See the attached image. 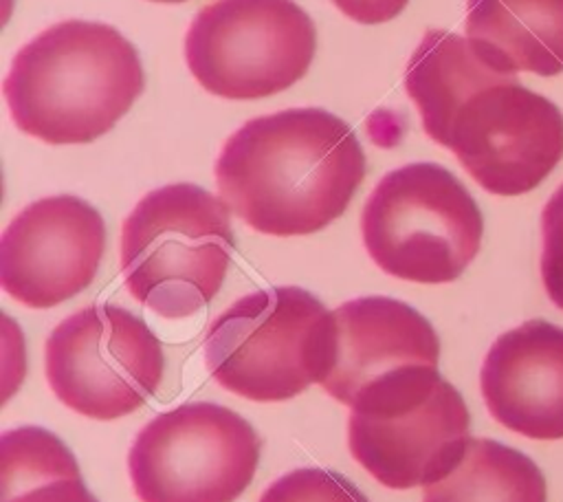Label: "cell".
Listing matches in <instances>:
<instances>
[{"mask_svg": "<svg viewBox=\"0 0 563 502\" xmlns=\"http://www.w3.org/2000/svg\"><path fill=\"white\" fill-rule=\"evenodd\" d=\"M405 90L429 139L497 196L534 189L563 159V114L457 33L429 29L405 68Z\"/></svg>", "mask_w": 563, "mask_h": 502, "instance_id": "6da1fadb", "label": "cell"}, {"mask_svg": "<svg viewBox=\"0 0 563 502\" xmlns=\"http://www.w3.org/2000/svg\"><path fill=\"white\" fill-rule=\"evenodd\" d=\"M365 176L352 128L323 108L249 119L216 159L227 207L266 236H308L336 220Z\"/></svg>", "mask_w": 563, "mask_h": 502, "instance_id": "7a4b0ae2", "label": "cell"}, {"mask_svg": "<svg viewBox=\"0 0 563 502\" xmlns=\"http://www.w3.org/2000/svg\"><path fill=\"white\" fill-rule=\"evenodd\" d=\"M143 86L141 57L114 26L64 20L15 53L2 90L24 134L62 145L103 137Z\"/></svg>", "mask_w": 563, "mask_h": 502, "instance_id": "3957f363", "label": "cell"}, {"mask_svg": "<svg viewBox=\"0 0 563 502\" xmlns=\"http://www.w3.org/2000/svg\"><path fill=\"white\" fill-rule=\"evenodd\" d=\"M229 207L194 183L147 192L121 227V273L132 297L161 317L198 313L220 291L231 253Z\"/></svg>", "mask_w": 563, "mask_h": 502, "instance_id": "277c9868", "label": "cell"}, {"mask_svg": "<svg viewBox=\"0 0 563 502\" xmlns=\"http://www.w3.org/2000/svg\"><path fill=\"white\" fill-rule=\"evenodd\" d=\"M332 310L299 286H268L222 310L205 335V361L229 392L257 403L288 401L328 368Z\"/></svg>", "mask_w": 563, "mask_h": 502, "instance_id": "5b68a950", "label": "cell"}, {"mask_svg": "<svg viewBox=\"0 0 563 502\" xmlns=\"http://www.w3.org/2000/svg\"><path fill=\"white\" fill-rule=\"evenodd\" d=\"M462 394L433 365L402 368L350 405L352 458L387 489L427 487L462 460L468 436Z\"/></svg>", "mask_w": 563, "mask_h": 502, "instance_id": "8992f818", "label": "cell"}, {"mask_svg": "<svg viewBox=\"0 0 563 502\" xmlns=\"http://www.w3.org/2000/svg\"><path fill=\"white\" fill-rule=\"evenodd\" d=\"M361 233L380 271L444 284L475 260L484 218L453 172L438 163H409L376 183L361 214Z\"/></svg>", "mask_w": 563, "mask_h": 502, "instance_id": "52a82bcc", "label": "cell"}, {"mask_svg": "<svg viewBox=\"0 0 563 502\" xmlns=\"http://www.w3.org/2000/svg\"><path fill=\"white\" fill-rule=\"evenodd\" d=\"M317 31L292 0H216L185 35L196 81L224 99H262L299 81L312 64Z\"/></svg>", "mask_w": 563, "mask_h": 502, "instance_id": "ba28073f", "label": "cell"}, {"mask_svg": "<svg viewBox=\"0 0 563 502\" xmlns=\"http://www.w3.org/2000/svg\"><path fill=\"white\" fill-rule=\"evenodd\" d=\"M262 440L238 412L185 403L134 438L128 471L141 502H233L253 480Z\"/></svg>", "mask_w": 563, "mask_h": 502, "instance_id": "9c48e42d", "label": "cell"}, {"mask_svg": "<svg viewBox=\"0 0 563 502\" xmlns=\"http://www.w3.org/2000/svg\"><path fill=\"white\" fill-rule=\"evenodd\" d=\"M46 379L73 412L112 421L139 410L161 385L165 357L150 326L114 304H90L55 326Z\"/></svg>", "mask_w": 563, "mask_h": 502, "instance_id": "30bf717a", "label": "cell"}, {"mask_svg": "<svg viewBox=\"0 0 563 502\" xmlns=\"http://www.w3.org/2000/svg\"><path fill=\"white\" fill-rule=\"evenodd\" d=\"M103 249L106 225L90 203L70 194L40 198L2 233V288L29 308H53L95 280Z\"/></svg>", "mask_w": 563, "mask_h": 502, "instance_id": "8fae6325", "label": "cell"}, {"mask_svg": "<svg viewBox=\"0 0 563 502\" xmlns=\"http://www.w3.org/2000/svg\"><path fill=\"white\" fill-rule=\"evenodd\" d=\"M440 361V339L413 306L369 295L332 310L325 376L319 383L332 399L352 405L372 383L411 365Z\"/></svg>", "mask_w": 563, "mask_h": 502, "instance_id": "7c38bea8", "label": "cell"}, {"mask_svg": "<svg viewBox=\"0 0 563 502\" xmlns=\"http://www.w3.org/2000/svg\"><path fill=\"white\" fill-rule=\"evenodd\" d=\"M479 388L490 416L534 440L563 438V328L528 319L488 348Z\"/></svg>", "mask_w": 563, "mask_h": 502, "instance_id": "4fadbf2b", "label": "cell"}, {"mask_svg": "<svg viewBox=\"0 0 563 502\" xmlns=\"http://www.w3.org/2000/svg\"><path fill=\"white\" fill-rule=\"evenodd\" d=\"M466 40L501 73H563V0H466Z\"/></svg>", "mask_w": 563, "mask_h": 502, "instance_id": "5bb4252c", "label": "cell"}, {"mask_svg": "<svg viewBox=\"0 0 563 502\" xmlns=\"http://www.w3.org/2000/svg\"><path fill=\"white\" fill-rule=\"evenodd\" d=\"M537 462L493 438H471L457 467L427 484L422 502H545Z\"/></svg>", "mask_w": 563, "mask_h": 502, "instance_id": "9a60e30c", "label": "cell"}, {"mask_svg": "<svg viewBox=\"0 0 563 502\" xmlns=\"http://www.w3.org/2000/svg\"><path fill=\"white\" fill-rule=\"evenodd\" d=\"M2 502H99L70 449L48 429L26 425L0 438Z\"/></svg>", "mask_w": 563, "mask_h": 502, "instance_id": "2e32d148", "label": "cell"}, {"mask_svg": "<svg viewBox=\"0 0 563 502\" xmlns=\"http://www.w3.org/2000/svg\"><path fill=\"white\" fill-rule=\"evenodd\" d=\"M257 502H369L365 493L345 476L321 469L299 467L277 478Z\"/></svg>", "mask_w": 563, "mask_h": 502, "instance_id": "e0dca14e", "label": "cell"}, {"mask_svg": "<svg viewBox=\"0 0 563 502\" xmlns=\"http://www.w3.org/2000/svg\"><path fill=\"white\" fill-rule=\"evenodd\" d=\"M541 282L548 297L563 310V183L541 211Z\"/></svg>", "mask_w": 563, "mask_h": 502, "instance_id": "ac0fdd59", "label": "cell"}, {"mask_svg": "<svg viewBox=\"0 0 563 502\" xmlns=\"http://www.w3.org/2000/svg\"><path fill=\"white\" fill-rule=\"evenodd\" d=\"M334 7L354 22L380 24L396 18L409 0H332Z\"/></svg>", "mask_w": 563, "mask_h": 502, "instance_id": "d6986e66", "label": "cell"}, {"mask_svg": "<svg viewBox=\"0 0 563 502\" xmlns=\"http://www.w3.org/2000/svg\"><path fill=\"white\" fill-rule=\"evenodd\" d=\"M152 2H169L172 4V2H185V0H152Z\"/></svg>", "mask_w": 563, "mask_h": 502, "instance_id": "ffe728a7", "label": "cell"}]
</instances>
